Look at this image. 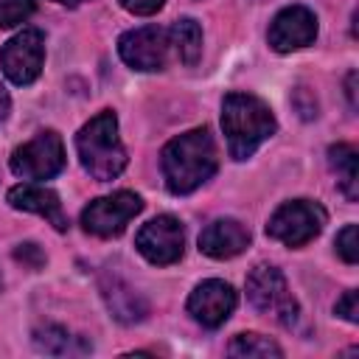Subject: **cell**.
I'll use <instances>...</instances> for the list:
<instances>
[{"label": "cell", "instance_id": "e0dca14e", "mask_svg": "<svg viewBox=\"0 0 359 359\" xmlns=\"http://www.w3.org/2000/svg\"><path fill=\"white\" fill-rule=\"evenodd\" d=\"M168 42L182 65H196L202 56V28L194 17H180L168 28Z\"/></svg>", "mask_w": 359, "mask_h": 359}, {"label": "cell", "instance_id": "9a60e30c", "mask_svg": "<svg viewBox=\"0 0 359 359\" xmlns=\"http://www.w3.org/2000/svg\"><path fill=\"white\" fill-rule=\"evenodd\" d=\"M101 294H104V303L112 311V317L118 323H123V325L140 323L146 317V311H149V306L140 297V292H135L118 275H104L101 278Z\"/></svg>", "mask_w": 359, "mask_h": 359}, {"label": "cell", "instance_id": "5b68a950", "mask_svg": "<svg viewBox=\"0 0 359 359\" xmlns=\"http://www.w3.org/2000/svg\"><path fill=\"white\" fill-rule=\"evenodd\" d=\"M325 224V208L311 199H292L283 202L266 224V236L286 244V247H303L314 236H320Z\"/></svg>", "mask_w": 359, "mask_h": 359}, {"label": "cell", "instance_id": "8992f818", "mask_svg": "<svg viewBox=\"0 0 359 359\" xmlns=\"http://www.w3.org/2000/svg\"><path fill=\"white\" fill-rule=\"evenodd\" d=\"M65 143L53 129L36 132L28 143L17 146L11 151V171L22 180H50L65 168Z\"/></svg>", "mask_w": 359, "mask_h": 359}, {"label": "cell", "instance_id": "cb8c5ba5", "mask_svg": "<svg viewBox=\"0 0 359 359\" xmlns=\"http://www.w3.org/2000/svg\"><path fill=\"white\" fill-rule=\"evenodd\" d=\"M129 14H137V17H151L163 8L165 0H118Z\"/></svg>", "mask_w": 359, "mask_h": 359}, {"label": "cell", "instance_id": "484cf974", "mask_svg": "<svg viewBox=\"0 0 359 359\" xmlns=\"http://www.w3.org/2000/svg\"><path fill=\"white\" fill-rule=\"evenodd\" d=\"M53 3H62V6H79V3H84V0H53Z\"/></svg>", "mask_w": 359, "mask_h": 359}, {"label": "cell", "instance_id": "7c38bea8", "mask_svg": "<svg viewBox=\"0 0 359 359\" xmlns=\"http://www.w3.org/2000/svg\"><path fill=\"white\" fill-rule=\"evenodd\" d=\"M236 303H238L236 289L230 283H224V280L210 278V280H202L191 292V297H188V314L199 325H205V328H219V325L227 323V317L233 314Z\"/></svg>", "mask_w": 359, "mask_h": 359}, {"label": "cell", "instance_id": "ba28073f", "mask_svg": "<svg viewBox=\"0 0 359 359\" xmlns=\"http://www.w3.org/2000/svg\"><path fill=\"white\" fill-rule=\"evenodd\" d=\"M42 62H45V39H42V31L36 28L20 31L0 50V67L6 79L17 87L34 84L42 73Z\"/></svg>", "mask_w": 359, "mask_h": 359}, {"label": "cell", "instance_id": "4fadbf2b", "mask_svg": "<svg viewBox=\"0 0 359 359\" xmlns=\"http://www.w3.org/2000/svg\"><path fill=\"white\" fill-rule=\"evenodd\" d=\"M8 205L14 210H25V213H36L42 219H48L59 233L67 230V216L62 210V202L59 196L45 188V185H34V182H22V185H14L8 194H6Z\"/></svg>", "mask_w": 359, "mask_h": 359}, {"label": "cell", "instance_id": "30bf717a", "mask_svg": "<svg viewBox=\"0 0 359 359\" xmlns=\"http://www.w3.org/2000/svg\"><path fill=\"white\" fill-rule=\"evenodd\" d=\"M168 50H171L168 31L160 28V25L132 28V31H126V34L118 39V53H121V59H123L129 67L143 70V73L163 70L165 62H168Z\"/></svg>", "mask_w": 359, "mask_h": 359}, {"label": "cell", "instance_id": "52a82bcc", "mask_svg": "<svg viewBox=\"0 0 359 359\" xmlns=\"http://www.w3.org/2000/svg\"><path fill=\"white\" fill-rule=\"evenodd\" d=\"M143 210V199L132 191H115L109 196L93 199L81 210V227L98 238H112L126 230V224Z\"/></svg>", "mask_w": 359, "mask_h": 359}, {"label": "cell", "instance_id": "6da1fadb", "mask_svg": "<svg viewBox=\"0 0 359 359\" xmlns=\"http://www.w3.org/2000/svg\"><path fill=\"white\" fill-rule=\"evenodd\" d=\"M160 168H163L165 188L171 194L185 196V194L196 191L219 168L213 135L205 126H199V129L171 137L160 151Z\"/></svg>", "mask_w": 359, "mask_h": 359}, {"label": "cell", "instance_id": "8fae6325", "mask_svg": "<svg viewBox=\"0 0 359 359\" xmlns=\"http://www.w3.org/2000/svg\"><path fill=\"white\" fill-rule=\"evenodd\" d=\"M269 48L278 53H292L317 39V17L306 6H286L269 22Z\"/></svg>", "mask_w": 359, "mask_h": 359}, {"label": "cell", "instance_id": "2e32d148", "mask_svg": "<svg viewBox=\"0 0 359 359\" xmlns=\"http://www.w3.org/2000/svg\"><path fill=\"white\" fill-rule=\"evenodd\" d=\"M328 165L337 171L339 191L356 202L359 199V151L351 143H337L328 149Z\"/></svg>", "mask_w": 359, "mask_h": 359}, {"label": "cell", "instance_id": "d4e9b609", "mask_svg": "<svg viewBox=\"0 0 359 359\" xmlns=\"http://www.w3.org/2000/svg\"><path fill=\"white\" fill-rule=\"evenodd\" d=\"M8 109H11V98H8V93H6V87L0 84V123L8 118Z\"/></svg>", "mask_w": 359, "mask_h": 359}, {"label": "cell", "instance_id": "277c9868", "mask_svg": "<svg viewBox=\"0 0 359 359\" xmlns=\"http://www.w3.org/2000/svg\"><path fill=\"white\" fill-rule=\"evenodd\" d=\"M247 297L258 311L272 314L280 325H286V328L294 325L297 300L292 297V292L286 286V278L278 266H272V264L252 266L250 275H247Z\"/></svg>", "mask_w": 359, "mask_h": 359}, {"label": "cell", "instance_id": "5bb4252c", "mask_svg": "<svg viewBox=\"0 0 359 359\" xmlns=\"http://www.w3.org/2000/svg\"><path fill=\"white\" fill-rule=\"evenodd\" d=\"M250 244V230L236 219H216L199 233V250L208 258L224 261L244 252Z\"/></svg>", "mask_w": 359, "mask_h": 359}, {"label": "cell", "instance_id": "603a6c76", "mask_svg": "<svg viewBox=\"0 0 359 359\" xmlns=\"http://www.w3.org/2000/svg\"><path fill=\"white\" fill-rule=\"evenodd\" d=\"M342 320H348V323H359V300H356V292L353 289H348L339 300H337V309H334Z\"/></svg>", "mask_w": 359, "mask_h": 359}, {"label": "cell", "instance_id": "d6986e66", "mask_svg": "<svg viewBox=\"0 0 359 359\" xmlns=\"http://www.w3.org/2000/svg\"><path fill=\"white\" fill-rule=\"evenodd\" d=\"M227 353L230 356H283V351L269 339V337H261V334H238L233 337V342L227 345Z\"/></svg>", "mask_w": 359, "mask_h": 359}, {"label": "cell", "instance_id": "44dd1931", "mask_svg": "<svg viewBox=\"0 0 359 359\" xmlns=\"http://www.w3.org/2000/svg\"><path fill=\"white\" fill-rule=\"evenodd\" d=\"M337 252L345 264H356L359 261V227L356 224H345L337 233Z\"/></svg>", "mask_w": 359, "mask_h": 359}, {"label": "cell", "instance_id": "9c48e42d", "mask_svg": "<svg viewBox=\"0 0 359 359\" xmlns=\"http://www.w3.org/2000/svg\"><path fill=\"white\" fill-rule=\"evenodd\" d=\"M135 247L137 252L149 261V264H157V266H168L174 261L182 258V250H185V230H182V222L177 216H154L151 222H146L137 236H135Z\"/></svg>", "mask_w": 359, "mask_h": 359}, {"label": "cell", "instance_id": "ffe728a7", "mask_svg": "<svg viewBox=\"0 0 359 359\" xmlns=\"http://www.w3.org/2000/svg\"><path fill=\"white\" fill-rule=\"evenodd\" d=\"M36 11L34 0H0V28H14Z\"/></svg>", "mask_w": 359, "mask_h": 359}, {"label": "cell", "instance_id": "3957f363", "mask_svg": "<svg viewBox=\"0 0 359 359\" xmlns=\"http://www.w3.org/2000/svg\"><path fill=\"white\" fill-rule=\"evenodd\" d=\"M76 151L84 171L98 182H109L126 168V149L118 137V118L112 109H101L79 129Z\"/></svg>", "mask_w": 359, "mask_h": 359}, {"label": "cell", "instance_id": "7402d4cb", "mask_svg": "<svg viewBox=\"0 0 359 359\" xmlns=\"http://www.w3.org/2000/svg\"><path fill=\"white\" fill-rule=\"evenodd\" d=\"M14 258H17V261H22V264H25V266H31V269L45 266V252H42V250H39V244H34V241L17 244V247H14Z\"/></svg>", "mask_w": 359, "mask_h": 359}, {"label": "cell", "instance_id": "4316f807", "mask_svg": "<svg viewBox=\"0 0 359 359\" xmlns=\"http://www.w3.org/2000/svg\"><path fill=\"white\" fill-rule=\"evenodd\" d=\"M0 289H3V278H0Z\"/></svg>", "mask_w": 359, "mask_h": 359}, {"label": "cell", "instance_id": "7a4b0ae2", "mask_svg": "<svg viewBox=\"0 0 359 359\" xmlns=\"http://www.w3.org/2000/svg\"><path fill=\"white\" fill-rule=\"evenodd\" d=\"M222 129L233 160H247L278 129L272 109L250 93H227L222 101Z\"/></svg>", "mask_w": 359, "mask_h": 359}, {"label": "cell", "instance_id": "ac0fdd59", "mask_svg": "<svg viewBox=\"0 0 359 359\" xmlns=\"http://www.w3.org/2000/svg\"><path fill=\"white\" fill-rule=\"evenodd\" d=\"M34 345L45 353H53V356H62V353H84L90 351V345L81 339V337H73L67 328L62 325H39L34 331Z\"/></svg>", "mask_w": 359, "mask_h": 359}]
</instances>
